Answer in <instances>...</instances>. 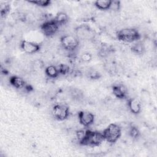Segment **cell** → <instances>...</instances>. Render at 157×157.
<instances>
[{
    "instance_id": "cell-12",
    "label": "cell",
    "mask_w": 157,
    "mask_h": 157,
    "mask_svg": "<svg viewBox=\"0 0 157 157\" xmlns=\"http://www.w3.org/2000/svg\"><path fill=\"white\" fill-rule=\"evenodd\" d=\"M9 82H10V83L13 86H14L17 89L23 88L25 86V82L24 79L18 76H16V75L12 76L10 78Z\"/></svg>"
},
{
    "instance_id": "cell-6",
    "label": "cell",
    "mask_w": 157,
    "mask_h": 157,
    "mask_svg": "<svg viewBox=\"0 0 157 157\" xmlns=\"http://www.w3.org/2000/svg\"><path fill=\"white\" fill-rule=\"evenodd\" d=\"M52 113L55 119L59 121H63L69 116V109L64 104H56L54 105Z\"/></svg>"
},
{
    "instance_id": "cell-20",
    "label": "cell",
    "mask_w": 157,
    "mask_h": 157,
    "mask_svg": "<svg viewBox=\"0 0 157 157\" xmlns=\"http://www.w3.org/2000/svg\"><path fill=\"white\" fill-rule=\"evenodd\" d=\"M10 7L7 4H1V16L2 18H5L10 11Z\"/></svg>"
},
{
    "instance_id": "cell-8",
    "label": "cell",
    "mask_w": 157,
    "mask_h": 157,
    "mask_svg": "<svg viewBox=\"0 0 157 157\" xmlns=\"http://www.w3.org/2000/svg\"><path fill=\"white\" fill-rule=\"evenodd\" d=\"M20 47L25 53L30 55L39 52L41 48V45L33 42L22 40L20 42Z\"/></svg>"
},
{
    "instance_id": "cell-7",
    "label": "cell",
    "mask_w": 157,
    "mask_h": 157,
    "mask_svg": "<svg viewBox=\"0 0 157 157\" xmlns=\"http://www.w3.org/2000/svg\"><path fill=\"white\" fill-rule=\"evenodd\" d=\"M75 36L78 40H91L93 39L94 32L86 25L80 26L75 29Z\"/></svg>"
},
{
    "instance_id": "cell-3",
    "label": "cell",
    "mask_w": 157,
    "mask_h": 157,
    "mask_svg": "<svg viewBox=\"0 0 157 157\" xmlns=\"http://www.w3.org/2000/svg\"><path fill=\"white\" fill-rule=\"evenodd\" d=\"M104 140L109 143L116 142L121 135V128L117 124L111 123L102 132Z\"/></svg>"
},
{
    "instance_id": "cell-16",
    "label": "cell",
    "mask_w": 157,
    "mask_h": 157,
    "mask_svg": "<svg viewBox=\"0 0 157 157\" xmlns=\"http://www.w3.org/2000/svg\"><path fill=\"white\" fill-rule=\"evenodd\" d=\"M111 3V0H98L94 2V6L99 10H109Z\"/></svg>"
},
{
    "instance_id": "cell-14",
    "label": "cell",
    "mask_w": 157,
    "mask_h": 157,
    "mask_svg": "<svg viewBox=\"0 0 157 157\" xmlns=\"http://www.w3.org/2000/svg\"><path fill=\"white\" fill-rule=\"evenodd\" d=\"M131 49L134 53L140 55L145 52V46L142 42H137L132 45Z\"/></svg>"
},
{
    "instance_id": "cell-21",
    "label": "cell",
    "mask_w": 157,
    "mask_h": 157,
    "mask_svg": "<svg viewBox=\"0 0 157 157\" xmlns=\"http://www.w3.org/2000/svg\"><path fill=\"white\" fill-rule=\"evenodd\" d=\"M59 74L66 75L69 72V67L67 64H60L57 66Z\"/></svg>"
},
{
    "instance_id": "cell-22",
    "label": "cell",
    "mask_w": 157,
    "mask_h": 157,
    "mask_svg": "<svg viewBox=\"0 0 157 157\" xmlns=\"http://www.w3.org/2000/svg\"><path fill=\"white\" fill-rule=\"evenodd\" d=\"M120 2L119 1H111L109 10H110L113 12H116L120 10Z\"/></svg>"
},
{
    "instance_id": "cell-24",
    "label": "cell",
    "mask_w": 157,
    "mask_h": 157,
    "mask_svg": "<svg viewBox=\"0 0 157 157\" xmlns=\"http://www.w3.org/2000/svg\"><path fill=\"white\" fill-rule=\"evenodd\" d=\"M80 59L83 62L88 63L92 59V55L89 52H84L80 56Z\"/></svg>"
},
{
    "instance_id": "cell-25",
    "label": "cell",
    "mask_w": 157,
    "mask_h": 157,
    "mask_svg": "<svg viewBox=\"0 0 157 157\" xmlns=\"http://www.w3.org/2000/svg\"><path fill=\"white\" fill-rule=\"evenodd\" d=\"M142 99H143V100L145 101L146 102L150 99V95L147 91H145V93H142Z\"/></svg>"
},
{
    "instance_id": "cell-11",
    "label": "cell",
    "mask_w": 157,
    "mask_h": 157,
    "mask_svg": "<svg viewBox=\"0 0 157 157\" xmlns=\"http://www.w3.org/2000/svg\"><path fill=\"white\" fill-rule=\"evenodd\" d=\"M128 107L130 112L134 115L139 113L141 111V103L136 98H131L128 99Z\"/></svg>"
},
{
    "instance_id": "cell-5",
    "label": "cell",
    "mask_w": 157,
    "mask_h": 157,
    "mask_svg": "<svg viewBox=\"0 0 157 157\" xmlns=\"http://www.w3.org/2000/svg\"><path fill=\"white\" fill-rule=\"evenodd\" d=\"M40 28L44 36L47 37H52L58 33L59 26L53 19L44 21L40 25Z\"/></svg>"
},
{
    "instance_id": "cell-4",
    "label": "cell",
    "mask_w": 157,
    "mask_h": 157,
    "mask_svg": "<svg viewBox=\"0 0 157 157\" xmlns=\"http://www.w3.org/2000/svg\"><path fill=\"white\" fill-rule=\"evenodd\" d=\"M60 43L62 47L69 52H73L79 45V40L72 34H64L60 38Z\"/></svg>"
},
{
    "instance_id": "cell-23",
    "label": "cell",
    "mask_w": 157,
    "mask_h": 157,
    "mask_svg": "<svg viewBox=\"0 0 157 157\" xmlns=\"http://www.w3.org/2000/svg\"><path fill=\"white\" fill-rule=\"evenodd\" d=\"M86 131L85 130H78L76 132V138L77 142L80 144L85 137Z\"/></svg>"
},
{
    "instance_id": "cell-2",
    "label": "cell",
    "mask_w": 157,
    "mask_h": 157,
    "mask_svg": "<svg viewBox=\"0 0 157 157\" xmlns=\"http://www.w3.org/2000/svg\"><path fill=\"white\" fill-rule=\"evenodd\" d=\"M104 140L102 132L99 131H93L91 130H86L85 137L80 145L89 147L99 146Z\"/></svg>"
},
{
    "instance_id": "cell-10",
    "label": "cell",
    "mask_w": 157,
    "mask_h": 157,
    "mask_svg": "<svg viewBox=\"0 0 157 157\" xmlns=\"http://www.w3.org/2000/svg\"><path fill=\"white\" fill-rule=\"evenodd\" d=\"M112 93L117 98L124 99L128 94V89L122 84L115 85L112 87Z\"/></svg>"
},
{
    "instance_id": "cell-15",
    "label": "cell",
    "mask_w": 157,
    "mask_h": 157,
    "mask_svg": "<svg viewBox=\"0 0 157 157\" xmlns=\"http://www.w3.org/2000/svg\"><path fill=\"white\" fill-rule=\"evenodd\" d=\"M45 72L46 75L48 77L52 78H55L58 77V76L59 74L58 69L57 68V66H54V65H49V66H48L45 68Z\"/></svg>"
},
{
    "instance_id": "cell-18",
    "label": "cell",
    "mask_w": 157,
    "mask_h": 157,
    "mask_svg": "<svg viewBox=\"0 0 157 157\" xmlns=\"http://www.w3.org/2000/svg\"><path fill=\"white\" fill-rule=\"evenodd\" d=\"M86 73L88 77L93 80L98 79L101 77V74L98 71H97L96 69H88Z\"/></svg>"
},
{
    "instance_id": "cell-13",
    "label": "cell",
    "mask_w": 157,
    "mask_h": 157,
    "mask_svg": "<svg viewBox=\"0 0 157 157\" xmlns=\"http://www.w3.org/2000/svg\"><path fill=\"white\" fill-rule=\"evenodd\" d=\"M53 20L60 26L61 25H66L67 23L69 20V17L66 12H59L54 17Z\"/></svg>"
},
{
    "instance_id": "cell-1",
    "label": "cell",
    "mask_w": 157,
    "mask_h": 157,
    "mask_svg": "<svg viewBox=\"0 0 157 157\" xmlns=\"http://www.w3.org/2000/svg\"><path fill=\"white\" fill-rule=\"evenodd\" d=\"M115 35L119 40L126 43L136 42L141 37L139 31L133 28H124L118 30Z\"/></svg>"
},
{
    "instance_id": "cell-19",
    "label": "cell",
    "mask_w": 157,
    "mask_h": 157,
    "mask_svg": "<svg viewBox=\"0 0 157 157\" xmlns=\"http://www.w3.org/2000/svg\"><path fill=\"white\" fill-rule=\"evenodd\" d=\"M29 3L35 4L40 7H45L51 4V1L50 0H37L29 1Z\"/></svg>"
},
{
    "instance_id": "cell-17",
    "label": "cell",
    "mask_w": 157,
    "mask_h": 157,
    "mask_svg": "<svg viewBox=\"0 0 157 157\" xmlns=\"http://www.w3.org/2000/svg\"><path fill=\"white\" fill-rule=\"evenodd\" d=\"M128 133H129V136L134 139H138L140 135V132L139 129L136 126H131L129 127Z\"/></svg>"
},
{
    "instance_id": "cell-9",
    "label": "cell",
    "mask_w": 157,
    "mask_h": 157,
    "mask_svg": "<svg viewBox=\"0 0 157 157\" xmlns=\"http://www.w3.org/2000/svg\"><path fill=\"white\" fill-rule=\"evenodd\" d=\"M79 123L85 127L90 126L94 122V115L88 111H80L78 114Z\"/></svg>"
}]
</instances>
